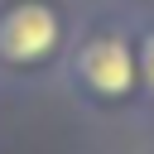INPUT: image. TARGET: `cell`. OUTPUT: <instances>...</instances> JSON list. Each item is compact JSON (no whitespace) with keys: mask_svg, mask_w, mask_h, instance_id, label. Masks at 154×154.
<instances>
[{"mask_svg":"<svg viewBox=\"0 0 154 154\" xmlns=\"http://www.w3.org/2000/svg\"><path fill=\"white\" fill-rule=\"evenodd\" d=\"M135 67H140V96L154 101V19L135 24Z\"/></svg>","mask_w":154,"mask_h":154,"instance_id":"3","label":"cell"},{"mask_svg":"<svg viewBox=\"0 0 154 154\" xmlns=\"http://www.w3.org/2000/svg\"><path fill=\"white\" fill-rule=\"evenodd\" d=\"M63 77L72 87V96H82L96 111H116V106H135L140 96V67H135V29L101 19L91 29H82L67 48Z\"/></svg>","mask_w":154,"mask_h":154,"instance_id":"1","label":"cell"},{"mask_svg":"<svg viewBox=\"0 0 154 154\" xmlns=\"http://www.w3.org/2000/svg\"><path fill=\"white\" fill-rule=\"evenodd\" d=\"M72 14L63 0H0V77L38 82L63 72L72 48Z\"/></svg>","mask_w":154,"mask_h":154,"instance_id":"2","label":"cell"}]
</instances>
